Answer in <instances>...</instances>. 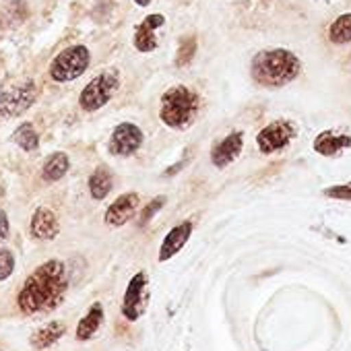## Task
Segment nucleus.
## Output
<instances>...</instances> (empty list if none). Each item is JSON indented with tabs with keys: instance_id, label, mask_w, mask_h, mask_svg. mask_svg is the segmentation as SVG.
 Returning <instances> with one entry per match:
<instances>
[{
	"instance_id": "1",
	"label": "nucleus",
	"mask_w": 351,
	"mask_h": 351,
	"mask_svg": "<svg viewBox=\"0 0 351 351\" xmlns=\"http://www.w3.org/2000/svg\"><path fill=\"white\" fill-rule=\"evenodd\" d=\"M69 289L66 269L60 261L44 263L23 285L19 293V308L25 314H42L54 310Z\"/></svg>"
},
{
	"instance_id": "2",
	"label": "nucleus",
	"mask_w": 351,
	"mask_h": 351,
	"mask_svg": "<svg viewBox=\"0 0 351 351\" xmlns=\"http://www.w3.org/2000/svg\"><path fill=\"white\" fill-rule=\"evenodd\" d=\"M300 58L285 48L263 50L250 62V75L263 87H283L291 83L300 75Z\"/></svg>"
},
{
	"instance_id": "3",
	"label": "nucleus",
	"mask_w": 351,
	"mask_h": 351,
	"mask_svg": "<svg viewBox=\"0 0 351 351\" xmlns=\"http://www.w3.org/2000/svg\"><path fill=\"white\" fill-rule=\"evenodd\" d=\"M199 108H201V99L191 87L173 85L161 95L159 118L165 126L173 130H184L195 122Z\"/></svg>"
},
{
	"instance_id": "4",
	"label": "nucleus",
	"mask_w": 351,
	"mask_h": 351,
	"mask_svg": "<svg viewBox=\"0 0 351 351\" xmlns=\"http://www.w3.org/2000/svg\"><path fill=\"white\" fill-rule=\"evenodd\" d=\"M91 62V52L83 44L69 46L50 64V77L56 83H69L79 79Z\"/></svg>"
},
{
	"instance_id": "5",
	"label": "nucleus",
	"mask_w": 351,
	"mask_h": 351,
	"mask_svg": "<svg viewBox=\"0 0 351 351\" xmlns=\"http://www.w3.org/2000/svg\"><path fill=\"white\" fill-rule=\"evenodd\" d=\"M118 87H120V75L116 71H104L85 85V89L79 95V104L85 112H95L114 97Z\"/></svg>"
},
{
	"instance_id": "6",
	"label": "nucleus",
	"mask_w": 351,
	"mask_h": 351,
	"mask_svg": "<svg viewBox=\"0 0 351 351\" xmlns=\"http://www.w3.org/2000/svg\"><path fill=\"white\" fill-rule=\"evenodd\" d=\"M295 136V124L289 120H275L267 124L258 134H256V145L261 153H277L283 151Z\"/></svg>"
},
{
	"instance_id": "7",
	"label": "nucleus",
	"mask_w": 351,
	"mask_h": 351,
	"mask_svg": "<svg viewBox=\"0 0 351 351\" xmlns=\"http://www.w3.org/2000/svg\"><path fill=\"white\" fill-rule=\"evenodd\" d=\"M36 101V85L34 81L19 83L7 91H0V116L13 118L21 116L27 108H32Z\"/></svg>"
},
{
	"instance_id": "8",
	"label": "nucleus",
	"mask_w": 351,
	"mask_h": 351,
	"mask_svg": "<svg viewBox=\"0 0 351 351\" xmlns=\"http://www.w3.org/2000/svg\"><path fill=\"white\" fill-rule=\"evenodd\" d=\"M149 306V279L147 273L138 271L130 281L124 291L122 300V314L126 320H136Z\"/></svg>"
},
{
	"instance_id": "9",
	"label": "nucleus",
	"mask_w": 351,
	"mask_h": 351,
	"mask_svg": "<svg viewBox=\"0 0 351 351\" xmlns=\"http://www.w3.org/2000/svg\"><path fill=\"white\" fill-rule=\"evenodd\" d=\"M145 141V134L143 130L132 124V122H122L114 128L112 136H110V143H108V149L112 155H118V157H128L132 153H136L141 149Z\"/></svg>"
},
{
	"instance_id": "10",
	"label": "nucleus",
	"mask_w": 351,
	"mask_h": 351,
	"mask_svg": "<svg viewBox=\"0 0 351 351\" xmlns=\"http://www.w3.org/2000/svg\"><path fill=\"white\" fill-rule=\"evenodd\" d=\"M244 147V134L240 130L230 132L223 141L215 143L211 149V163L215 167H228L230 163H234Z\"/></svg>"
},
{
	"instance_id": "11",
	"label": "nucleus",
	"mask_w": 351,
	"mask_h": 351,
	"mask_svg": "<svg viewBox=\"0 0 351 351\" xmlns=\"http://www.w3.org/2000/svg\"><path fill=\"white\" fill-rule=\"evenodd\" d=\"M191 236H193V221H182L178 226H173L167 232V236L163 238L161 246H159V263H165V261L173 258L186 246Z\"/></svg>"
},
{
	"instance_id": "12",
	"label": "nucleus",
	"mask_w": 351,
	"mask_h": 351,
	"mask_svg": "<svg viewBox=\"0 0 351 351\" xmlns=\"http://www.w3.org/2000/svg\"><path fill=\"white\" fill-rule=\"evenodd\" d=\"M138 209V195L136 193H126L120 195L106 211V223L112 228H120L128 223Z\"/></svg>"
},
{
	"instance_id": "13",
	"label": "nucleus",
	"mask_w": 351,
	"mask_h": 351,
	"mask_svg": "<svg viewBox=\"0 0 351 351\" xmlns=\"http://www.w3.org/2000/svg\"><path fill=\"white\" fill-rule=\"evenodd\" d=\"M165 23L163 15H149L143 19V23L136 25L134 32V48L138 52H151L157 48V38H155V29H159Z\"/></svg>"
},
{
	"instance_id": "14",
	"label": "nucleus",
	"mask_w": 351,
	"mask_h": 351,
	"mask_svg": "<svg viewBox=\"0 0 351 351\" xmlns=\"http://www.w3.org/2000/svg\"><path fill=\"white\" fill-rule=\"evenodd\" d=\"M345 149H351V134H343V132H335V130H322L314 138V151L322 157H337Z\"/></svg>"
},
{
	"instance_id": "15",
	"label": "nucleus",
	"mask_w": 351,
	"mask_h": 351,
	"mask_svg": "<svg viewBox=\"0 0 351 351\" xmlns=\"http://www.w3.org/2000/svg\"><path fill=\"white\" fill-rule=\"evenodd\" d=\"M58 232H60L58 217L50 209L40 207L34 213V219H32V234H34V238H38V240H52V238H56Z\"/></svg>"
},
{
	"instance_id": "16",
	"label": "nucleus",
	"mask_w": 351,
	"mask_h": 351,
	"mask_svg": "<svg viewBox=\"0 0 351 351\" xmlns=\"http://www.w3.org/2000/svg\"><path fill=\"white\" fill-rule=\"evenodd\" d=\"M101 322H104V308H101V304L97 302V304H93V306L89 308V312L81 318V322H79V326H77V339H79V341L91 339V337L99 330Z\"/></svg>"
},
{
	"instance_id": "17",
	"label": "nucleus",
	"mask_w": 351,
	"mask_h": 351,
	"mask_svg": "<svg viewBox=\"0 0 351 351\" xmlns=\"http://www.w3.org/2000/svg\"><path fill=\"white\" fill-rule=\"evenodd\" d=\"M112 191V173L108 167H97L89 178V193L95 201H104Z\"/></svg>"
},
{
	"instance_id": "18",
	"label": "nucleus",
	"mask_w": 351,
	"mask_h": 351,
	"mask_svg": "<svg viewBox=\"0 0 351 351\" xmlns=\"http://www.w3.org/2000/svg\"><path fill=\"white\" fill-rule=\"evenodd\" d=\"M64 330H66V326H64L62 322H50V324H46L44 328H40V330L32 337V345H34L36 349H46V347H50L52 343H56V341L64 335Z\"/></svg>"
},
{
	"instance_id": "19",
	"label": "nucleus",
	"mask_w": 351,
	"mask_h": 351,
	"mask_svg": "<svg viewBox=\"0 0 351 351\" xmlns=\"http://www.w3.org/2000/svg\"><path fill=\"white\" fill-rule=\"evenodd\" d=\"M69 171V157L64 155V153H52L48 159H46V163H44V178L48 180V182H56V180H60L62 176Z\"/></svg>"
},
{
	"instance_id": "20",
	"label": "nucleus",
	"mask_w": 351,
	"mask_h": 351,
	"mask_svg": "<svg viewBox=\"0 0 351 351\" xmlns=\"http://www.w3.org/2000/svg\"><path fill=\"white\" fill-rule=\"evenodd\" d=\"M328 40L337 46L349 44L351 42V13L339 15L332 25L328 27Z\"/></svg>"
},
{
	"instance_id": "21",
	"label": "nucleus",
	"mask_w": 351,
	"mask_h": 351,
	"mask_svg": "<svg viewBox=\"0 0 351 351\" xmlns=\"http://www.w3.org/2000/svg\"><path fill=\"white\" fill-rule=\"evenodd\" d=\"M13 141H15L23 151H34V149H38V145H40V136H38V132L34 130L32 124H21V126L15 130Z\"/></svg>"
},
{
	"instance_id": "22",
	"label": "nucleus",
	"mask_w": 351,
	"mask_h": 351,
	"mask_svg": "<svg viewBox=\"0 0 351 351\" xmlns=\"http://www.w3.org/2000/svg\"><path fill=\"white\" fill-rule=\"evenodd\" d=\"M195 54H197V38L189 36L178 46V54H176V66H189L193 62Z\"/></svg>"
},
{
	"instance_id": "23",
	"label": "nucleus",
	"mask_w": 351,
	"mask_h": 351,
	"mask_svg": "<svg viewBox=\"0 0 351 351\" xmlns=\"http://www.w3.org/2000/svg\"><path fill=\"white\" fill-rule=\"evenodd\" d=\"M165 201H167L165 197H157V199H153V201H151V203H149V205H147L143 211H141L138 226H141V228H145V226H147V223H149V221H151L155 215H157V211H159V209H163Z\"/></svg>"
},
{
	"instance_id": "24",
	"label": "nucleus",
	"mask_w": 351,
	"mask_h": 351,
	"mask_svg": "<svg viewBox=\"0 0 351 351\" xmlns=\"http://www.w3.org/2000/svg\"><path fill=\"white\" fill-rule=\"evenodd\" d=\"M324 197L332 199V201H351V182H343V184L324 189Z\"/></svg>"
},
{
	"instance_id": "25",
	"label": "nucleus",
	"mask_w": 351,
	"mask_h": 351,
	"mask_svg": "<svg viewBox=\"0 0 351 351\" xmlns=\"http://www.w3.org/2000/svg\"><path fill=\"white\" fill-rule=\"evenodd\" d=\"M13 267H15V258L11 250L0 248V281H5L13 273Z\"/></svg>"
},
{
	"instance_id": "26",
	"label": "nucleus",
	"mask_w": 351,
	"mask_h": 351,
	"mask_svg": "<svg viewBox=\"0 0 351 351\" xmlns=\"http://www.w3.org/2000/svg\"><path fill=\"white\" fill-rule=\"evenodd\" d=\"M7 236H9V217L3 209H0V242H5Z\"/></svg>"
},
{
	"instance_id": "27",
	"label": "nucleus",
	"mask_w": 351,
	"mask_h": 351,
	"mask_svg": "<svg viewBox=\"0 0 351 351\" xmlns=\"http://www.w3.org/2000/svg\"><path fill=\"white\" fill-rule=\"evenodd\" d=\"M134 3H136L138 7H147V5H151V0H134Z\"/></svg>"
}]
</instances>
